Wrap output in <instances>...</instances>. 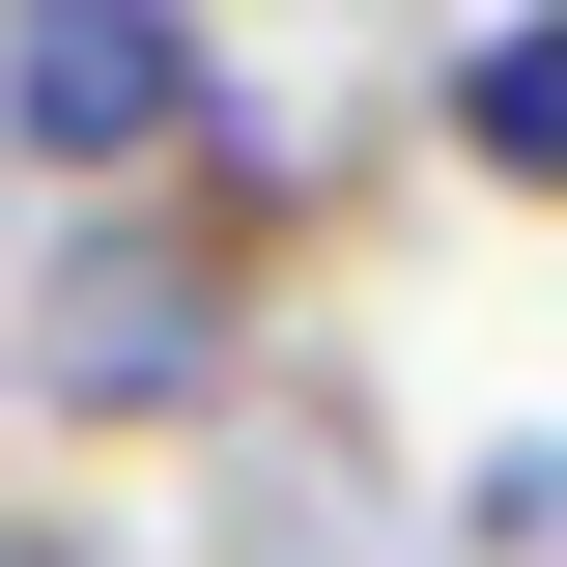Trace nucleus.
Returning a JSON list of instances; mask_svg holds the SVG:
<instances>
[{
    "mask_svg": "<svg viewBox=\"0 0 567 567\" xmlns=\"http://www.w3.org/2000/svg\"><path fill=\"white\" fill-rule=\"evenodd\" d=\"M199 567H398V425H369L341 341H284L199 425Z\"/></svg>",
    "mask_w": 567,
    "mask_h": 567,
    "instance_id": "nucleus-2",
    "label": "nucleus"
},
{
    "mask_svg": "<svg viewBox=\"0 0 567 567\" xmlns=\"http://www.w3.org/2000/svg\"><path fill=\"white\" fill-rule=\"evenodd\" d=\"M0 567H85V539H58V511H0Z\"/></svg>",
    "mask_w": 567,
    "mask_h": 567,
    "instance_id": "nucleus-5",
    "label": "nucleus"
},
{
    "mask_svg": "<svg viewBox=\"0 0 567 567\" xmlns=\"http://www.w3.org/2000/svg\"><path fill=\"white\" fill-rule=\"evenodd\" d=\"M398 142L454 171V199H511V227H567V0H483V29H425V85H398Z\"/></svg>",
    "mask_w": 567,
    "mask_h": 567,
    "instance_id": "nucleus-3",
    "label": "nucleus"
},
{
    "mask_svg": "<svg viewBox=\"0 0 567 567\" xmlns=\"http://www.w3.org/2000/svg\"><path fill=\"white\" fill-rule=\"evenodd\" d=\"M425 539L454 567H567V425H483V454L425 483Z\"/></svg>",
    "mask_w": 567,
    "mask_h": 567,
    "instance_id": "nucleus-4",
    "label": "nucleus"
},
{
    "mask_svg": "<svg viewBox=\"0 0 567 567\" xmlns=\"http://www.w3.org/2000/svg\"><path fill=\"white\" fill-rule=\"evenodd\" d=\"M227 114H256V58H227L199 0H0V199H29V227L171 199Z\"/></svg>",
    "mask_w": 567,
    "mask_h": 567,
    "instance_id": "nucleus-1",
    "label": "nucleus"
}]
</instances>
